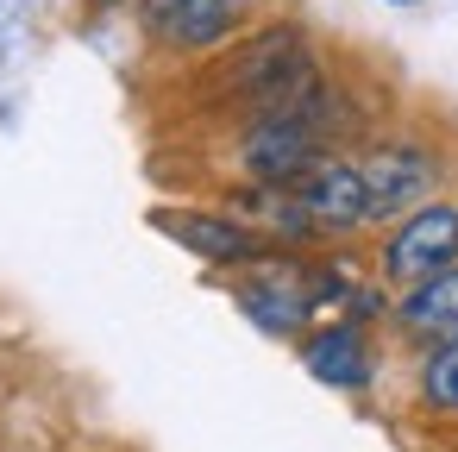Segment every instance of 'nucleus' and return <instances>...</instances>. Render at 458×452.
<instances>
[{"label":"nucleus","mask_w":458,"mask_h":452,"mask_svg":"<svg viewBox=\"0 0 458 452\" xmlns=\"http://www.w3.org/2000/svg\"><path fill=\"white\" fill-rule=\"evenodd\" d=\"M445 264H458V208H445V201L414 208L389 233V252H383L389 283H420V277H433Z\"/></svg>","instance_id":"f257e3e1"},{"label":"nucleus","mask_w":458,"mask_h":452,"mask_svg":"<svg viewBox=\"0 0 458 452\" xmlns=\"http://www.w3.org/2000/svg\"><path fill=\"white\" fill-rule=\"evenodd\" d=\"M320 164V120L314 114H264V126L245 139V170L258 183H295Z\"/></svg>","instance_id":"f03ea898"},{"label":"nucleus","mask_w":458,"mask_h":452,"mask_svg":"<svg viewBox=\"0 0 458 452\" xmlns=\"http://www.w3.org/2000/svg\"><path fill=\"white\" fill-rule=\"evenodd\" d=\"M239 0H145V26L170 51H208L233 32Z\"/></svg>","instance_id":"7ed1b4c3"},{"label":"nucleus","mask_w":458,"mask_h":452,"mask_svg":"<svg viewBox=\"0 0 458 452\" xmlns=\"http://www.w3.org/2000/svg\"><path fill=\"white\" fill-rule=\"evenodd\" d=\"M295 195H301L314 226L370 220V189H364V170H352V164H314L308 176H295Z\"/></svg>","instance_id":"20e7f679"},{"label":"nucleus","mask_w":458,"mask_h":452,"mask_svg":"<svg viewBox=\"0 0 458 452\" xmlns=\"http://www.w3.org/2000/svg\"><path fill=\"white\" fill-rule=\"evenodd\" d=\"M364 189H370V220H389V214L414 208V201L433 189V164H427L420 151H408V145L377 151V158L364 164Z\"/></svg>","instance_id":"39448f33"},{"label":"nucleus","mask_w":458,"mask_h":452,"mask_svg":"<svg viewBox=\"0 0 458 452\" xmlns=\"http://www.w3.org/2000/svg\"><path fill=\"white\" fill-rule=\"evenodd\" d=\"M395 320H402L408 333H420V339H458V264H445V270L408 283Z\"/></svg>","instance_id":"423d86ee"},{"label":"nucleus","mask_w":458,"mask_h":452,"mask_svg":"<svg viewBox=\"0 0 458 452\" xmlns=\"http://www.w3.org/2000/svg\"><path fill=\"white\" fill-rule=\"evenodd\" d=\"M308 371L333 389H364L370 383V358H364V339L358 327H327L308 339Z\"/></svg>","instance_id":"0eeeda50"},{"label":"nucleus","mask_w":458,"mask_h":452,"mask_svg":"<svg viewBox=\"0 0 458 452\" xmlns=\"http://www.w3.org/2000/svg\"><path fill=\"white\" fill-rule=\"evenodd\" d=\"M239 302H245V314H251L258 327H270V333H289V327L308 314L301 289H289V283H276V277H264V283H245V289H239Z\"/></svg>","instance_id":"6e6552de"},{"label":"nucleus","mask_w":458,"mask_h":452,"mask_svg":"<svg viewBox=\"0 0 458 452\" xmlns=\"http://www.w3.org/2000/svg\"><path fill=\"white\" fill-rule=\"evenodd\" d=\"M176 239L182 245H195V252H208V258H251V233H239V226H226V220H176Z\"/></svg>","instance_id":"1a4fd4ad"},{"label":"nucleus","mask_w":458,"mask_h":452,"mask_svg":"<svg viewBox=\"0 0 458 452\" xmlns=\"http://www.w3.org/2000/svg\"><path fill=\"white\" fill-rule=\"evenodd\" d=\"M420 396H427L433 408H452V414H458V339H439V345L427 352V364H420Z\"/></svg>","instance_id":"9d476101"},{"label":"nucleus","mask_w":458,"mask_h":452,"mask_svg":"<svg viewBox=\"0 0 458 452\" xmlns=\"http://www.w3.org/2000/svg\"><path fill=\"white\" fill-rule=\"evenodd\" d=\"M101 7H114V0H101Z\"/></svg>","instance_id":"9b49d317"}]
</instances>
